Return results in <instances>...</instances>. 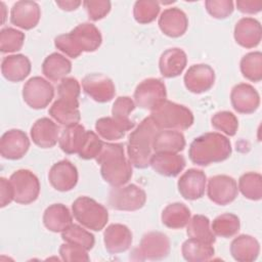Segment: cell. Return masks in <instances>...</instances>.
Wrapping results in <instances>:
<instances>
[{"mask_svg":"<svg viewBox=\"0 0 262 262\" xmlns=\"http://www.w3.org/2000/svg\"><path fill=\"white\" fill-rule=\"evenodd\" d=\"M183 81L188 91L195 94L204 93L213 87L215 83V72L206 63L192 64L186 71Z\"/></svg>","mask_w":262,"mask_h":262,"instance_id":"14","label":"cell"},{"mask_svg":"<svg viewBox=\"0 0 262 262\" xmlns=\"http://www.w3.org/2000/svg\"><path fill=\"white\" fill-rule=\"evenodd\" d=\"M146 202L145 191L136 184L114 187L108 193L110 207L118 211H137Z\"/></svg>","mask_w":262,"mask_h":262,"instance_id":"8","label":"cell"},{"mask_svg":"<svg viewBox=\"0 0 262 262\" xmlns=\"http://www.w3.org/2000/svg\"><path fill=\"white\" fill-rule=\"evenodd\" d=\"M181 253L188 262H204L213 258L215 250L210 244L189 237L182 244Z\"/></svg>","mask_w":262,"mask_h":262,"instance_id":"35","label":"cell"},{"mask_svg":"<svg viewBox=\"0 0 262 262\" xmlns=\"http://www.w3.org/2000/svg\"><path fill=\"white\" fill-rule=\"evenodd\" d=\"M150 118L160 130H186L194 121L188 107L167 99L150 112Z\"/></svg>","mask_w":262,"mask_h":262,"instance_id":"5","label":"cell"},{"mask_svg":"<svg viewBox=\"0 0 262 262\" xmlns=\"http://www.w3.org/2000/svg\"><path fill=\"white\" fill-rule=\"evenodd\" d=\"M159 131L158 126L148 117L143 119L130 133L127 142V154L132 166L138 169L149 166L154 138Z\"/></svg>","mask_w":262,"mask_h":262,"instance_id":"4","label":"cell"},{"mask_svg":"<svg viewBox=\"0 0 262 262\" xmlns=\"http://www.w3.org/2000/svg\"><path fill=\"white\" fill-rule=\"evenodd\" d=\"M186 233L188 237L206 244L213 245L216 242L215 234L210 227V220L205 215H194L190 217L186 225Z\"/></svg>","mask_w":262,"mask_h":262,"instance_id":"36","label":"cell"},{"mask_svg":"<svg viewBox=\"0 0 262 262\" xmlns=\"http://www.w3.org/2000/svg\"><path fill=\"white\" fill-rule=\"evenodd\" d=\"M41 17V9L37 2L20 0L13 4L10 11V21L12 25L23 29L31 30L35 28Z\"/></svg>","mask_w":262,"mask_h":262,"instance_id":"18","label":"cell"},{"mask_svg":"<svg viewBox=\"0 0 262 262\" xmlns=\"http://www.w3.org/2000/svg\"><path fill=\"white\" fill-rule=\"evenodd\" d=\"M238 190L251 201H259L262 198V176L256 172H247L238 179Z\"/></svg>","mask_w":262,"mask_h":262,"instance_id":"38","label":"cell"},{"mask_svg":"<svg viewBox=\"0 0 262 262\" xmlns=\"http://www.w3.org/2000/svg\"><path fill=\"white\" fill-rule=\"evenodd\" d=\"M31 138L41 148L53 147L59 139V128L49 118L38 119L31 127Z\"/></svg>","mask_w":262,"mask_h":262,"instance_id":"23","label":"cell"},{"mask_svg":"<svg viewBox=\"0 0 262 262\" xmlns=\"http://www.w3.org/2000/svg\"><path fill=\"white\" fill-rule=\"evenodd\" d=\"M241 72L243 76L252 82L262 80V53L260 51L249 52L241 59Z\"/></svg>","mask_w":262,"mask_h":262,"instance_id":"39","label":"cell"},{"mask_svg":"<svg viewBox=\"0 0 262 262\" xmlns=\"http://www.w3.org/2000/svg\"><path fill=\"white\" fill-rule=\"evenodd\" d=\"M50 117L62 126H71L79 123L81 119L79 101L57 98L48 111Z\"/></svg>","mask_w":262,"mask_h":262,"instance_id":"28","label":"cell"},{"mask_svg":"<svg viewBox=\"0 0 262 262\" xmlns=\"http://www.w3.org/2000/svg\"><path fill=\"white\" fill-rule=\"evenodd\" d=\"M61 238L63 242L78 245L87 251H90L95 243L94 235L78 224H71L63 230L61 232Z\"/></svg>","mask_w":262,"mask_h":262,"instance_id":"40","label":"cell"},{"mask_svg":"<svg viewBox=\"0 0 262 262\" xmlns=\"http://www.w3.org/2000/svg\"><path fill=\"white\" fill-rule=\"evenodd\" d=\"M80 91H81V88L78 80L72 77L64 78L63 80L60 81V83L57 86L58 98L78 101Z\"/></svg>","mask_w":262,"mask_h":262,"instance_id":"49","label":"cell"},{"mask_svg":"<svg viewBox=\"0 0 262 262\" xmlns=\"http://www.w3.org/2000/svg\"><path fill=\"white\" fill-rule=\"evenodd\" d=\"M206 10L214 18L223 19L228 17L234 9L231 0H207L205 2Z\"/></svg>","mask_w":262,"mask_h":262,"instance_id":"46","label":"cell"},{"mask_svg":"<svg viewBox=\"0 0 262 262\" xmlns=\"http://www.w3.org/2000/svg\"><path fill=\"white\" fill-rule=\"evenodd\" d=\"M170 253V239L160 231H149L141 237L137 248L133 250L130 258L133 260H162Z\"/></svg>","mask_w":262,"mask_h":262,"instance_id":"7","label":"cell"},{"mask_svg":"<svg viewBox=\"0 0 262 262\" xmlns=\"http://www.w3.org/2000/svg\"><path fill=\"white\" fill-rule=\"evenodd\" d=\"M83 5L88 17L93 21L102 19L111 11V2L107 0H85Z\"/></svg>","mask_w":262,"mask_h":262,"instance_id":"47","label":"cell"},{"mask_svg":"<svg viewBox=\"0 0 262 262\" xmlns=\"http://www.w3.org/2000/svg\"><path fill=\"white\" fill-rule=\"evenodd\" d=\"M241 228L239 218L232 213H224L217 216L211 225V229L215 236L224 238L235 235Z\"/></svg>","mask_w":262,"mask_h":262,"instance_id":"37","label":"cell"},{"mask_svg":"<svg viewBox=\"0 0 262 262\" xmlns=\"http://www.w3.org/2000/svg\"><path fill=\"white\" fill-rule=\"evenodd\" d=\"M162 223L172 229H180L187 225L190 219V210L182 203H172L162 212Z\"/></svg>","mask_w":262,"mask_h":262,"instance_id":"34","label":"cell"},{"mask_svg":"<svg viewBox=\"0 0 262 262\" xmlns=\"http://www.w3.org/2000/svg\"><path fill=\"white\" fill-rule=\"evenodd\" d=\"M82 88L88 96L100 103L111 101L116 94V87L113 80L99 73L85 76L82 80Z\"/></svg>","mask_w":262,"mask_h":262,"instance_id":"13","label":"cell"},{"mask_svg":"<svg viewBox=\"0 0 262 262\" xmlns=\"http://www.w3.org/2000/svg\"><path fill=\"white\" fill-rule=\"evenodd\" d=\"M167 99L165 83L157 78L141 81L134 91V102L143 110L154 111Z\"/></svg>","mask_w":262,"mask_h":262,"instance_id":"10","label":"cell"},{"mask_svg":"<svg viewBox=\"0 0 262 262\" xmlns=\"http://www.w3.org/2000/svg\"><path fill=\"white\" fill-rule=\"evenodd\" d=\"M25 34L13 28H4L0 31V51L2 53L15 52L21 49Z\"/></svg>","mask_w":262,"mask_h":262,"instance_id":"42","label":"cell"},{"mask_svg":"<svg viewBox=\"0 0 262 262\" xmlns=\"http://www.w3.org/2000/svg\"><path fill=\"white\" fill-rule=\"evenodd\" d=\"M86 136L87 130L83 125L77 123L71 126H67L59 136V147L63 152L68 155L79 154L84 145Z\"/></svg>","mask_w":262,"mask_h":262,"instance_id":"31","label":"cell"},{"mask_svg":"<svg viewBox=\"0 0 262 262\" xmlns=\"http://www.w3.org/2000/svg\"><path fill=\"white\" fill-rule=\"evenodd\" d=\"M31 61L24 54H12L3 57L1 62L2 76L10 82H20L31 73Z\"/></svg>","mask_w":262,"mask_h":262,"instance_id":"25","label":"cell"},{"mask_svg":"<svg viewBox=\"0 0 262 262\" xmlns=\"http://www.w3.org/2000/svg\"><path fill=\"white\" fill-rule=\"evenodd\" d=\"M56 4L62 10L73 11L76 10L82 4V2L79 0H57Z\"/></svg>","mask_w":262,"mask_h":262,"instance_id":"52","label":"cell"},{"mask_svg":"<svg viewBox=\"0 0 262 262\" xmlns=\"http://www.w3.org/2000/svg\"><path fill=\"white\" fill-rule=\"evenodd\" d=\"M30 147L28 135L19 129L6 131L0 139V155L7 160L21 159Z\"/></svg>","mask_w":262,"mask_h":262,"instance_id":"15","label":"cell"},{"mask_svg":"<svg viewBox=\"0 0 262 262\" xmlns=\"http://www.w3.org/2000/svg\"><path fill=\"white\" fill-rule=\"evenodd\" d=\"M9 181L13 188L15 203L29 205L38 199L40 182L32 171L27 169L16 170L11 174Z\"/></svg>","mask_w":262,"mask_h":262,"instance_id":"9","label":"cell"},{"mask_svg":"<svg viewBox=\"0 0 262 262\" xmlns=\"http://www.w3.org/2000/svg\"><path fill=\"white\" fill-rule=\"evenodd\" d=\"M212 126L228 136H234L238 128V120L234 114L228 111L218 112L211 118Z\"/></svg>","mask_w":262,"mask_h":262,"instance_id":"43","label":"cell"},{"mask_svg":"<svg viewBox=\"0 0 262 262\" xmlns=\"http://www.w3.org/2000/svg\"><path fill=\"white\" fill-rule=\"evenodd\" d=\"M136 104L129 96H119L112 107V115L114 118L121 121H129V115L135 110Z\"/></svg>","mask_w":262,"mask_h":262,"instance_id":"48","label":"cell"},{"mask_svg":"<svg viewBox=\"0 0 262 262\" xmlns=\"http://www.w3.org/2000/svg\"><path fill=\"white\" fill-rule=\"evenodd\" d=\"M149 166L158 174L166 177H176L185 167V159L176 152H155Z\"/></svg>","mask_w":262,"mask_h":262,"instance_id":"24","label":"cell"},{"mask_svg":"<svg viewBox=\"0 0 262 262\" xmlns=\"http://www.w3.org/2000/svg\"><path fill=\"white\" fill-rule=\"evenodd\" d=\"M237 193V183L228 175H215L208 180V198L217 205L225 206L232 203L236 199Z\"/></svg>","mask_w":262,"mask_h":262,"instance_id":"12","label":"cell"},{"mask_svg":"<svg viewBox=\"0 0 262 262\" xmlns=\"http://www.w3.org/2000/svg\"><path fill=\"white\" fill-rule=\"evenodd\" d=\"M186 63L187 56L181 48H169L160 56V73L165 78H175L183 72Z\"/></svg>","mask_w":262,"mask_h":262,"instance_id":"26","label":"cell"},{"mask_svg":"<svg viewBox=\"0 0 262 262\" xmlns=\"http://www.w3.org/2000/svg\"><path fill=\"white\" fill-rule=\"evenodd\" d=\"M259 253V242L249 234H241L230 244V254L238 262H252L258 258Z\"/></svg>","mask_w":262,"mask_h":262,"instance_id":"29","label":"cell"},{"mask_svg":"<svg viewBox=\"0 0 262 262\" xmlns=\"http://www.w3.org/2000/svg\"><path fill=\"white\" fill-rule=\"evenodd\" d=\"M132 232L124 224H110L103 232L104 248L110 254L126 252L132 244Z\"/></svg>","mask_w":262,"mask_h":262,"instance_id":"20","label":"cell"},{"mask_svg":"<svg viewBox=\"0 0 262 262\" xmlns=\"http://www.w3.org/2000/svg\"><path fill=\"white\" fill-rule=\"evenodd\" d=\"M74 218L85 228L100 231L108 221V212L104 206L89 196H79L72 204Z\"/></svg>","mask_w":262,"mask_h":262,"instance_id":"6","label":"cell"},{"mask_svg":"<svg viewBox=\"0 0 262 262\" xmlns=\"http://www.w3.org/2000/svg\"><path fill=\"white\" fill-rule=\"evenodd\" d=\"M159 28L162 33L171 38L184 35L188 27V18L183 10L178 7L165 9L159 17Z\"/></svg>","mask_w":262,"mask_h":262,"instance_id":"21","label":"cell"},{"mask_svg":"<svg viewBox=\"0 0 262 262\" xmlns=\"http://www.w3.org/2000/svg\"><path fill=\"white\" fill-rule=\"evenodd\" d=\"M233 36L235 42L242 47L254 48L261 41V24L254 17H243L235 24Z\"/></svg>","mask_w":262,"mask_h":262,"instance_id":"22","label":"cell"},{"mask_svg":"<svg viewBox=\"0 0 262 262\" xmlns=\"http://www.w3.org/2000/svg\"><path fill=\"white\" fill-rule=\"evenodd\" d=\"M14 201L13 188L10 181L4 177L0 178V207L4 208Z\"/></svg>","mask_w":262,"mask_h":262,"instance_id":"50","label":"cell"},{"mask_svg":"<svg viewBox=\"0 0 262 262\" xmlns=\"http://www.w3.org/2000/svg\"><path fill=\"white\" fill-rule=\"evenodd\" d=\"M103 144L104 142L99 138V136L95 132L87 130L86 140L78 155L83 160L96 159V157L101 151Z\"/></svg>","mask_w":262,"mask_h":262,"instance_id":"44","label":"cell"},{"mask_svg":"<svg viewBox=\"0 0 262 262\" xmlns=\"http://www.w3.org/2000/svg\"><path fill=\"white\" fill-rule=\"evenodd\" d=\"M51 186L58 191H70L78 182V170L68 160H61L52 165L48 173Z\"/></svg>","mask_w":262,"mask_h":262,"instance_id":"16","label":"cell"},{"mask_svg":"<svg viewBox=\"0 0 262 262\" xmlns=\"http://www.w3.org/2000/svg\"><path fill=\"white\" fill-rule=\"evenodd\" d=\"M59 255L67 262H87L90 260L88 251L78 245L64 242L59 247Z\"/></svg>","mask_w":262,"mask_h":262,"instance_id":"45","label":"cell"},{"mask_svg":"<svg viewBox=\"0 0 262 262\" xmlns=\"http://www.w3.org/2000/svg\"><path fill=\"white\" fill-rule=\"evenodd\" d=\"M133 121H121L114 117H103L95 122V131L101 138L113 141L121 139L134 128Z\"/></svg>","mask_w":262,"mask_h":262,"instance_id":"27","label":"cell"},{"mask_svg":"<svg viewBox=\"0 0 262 262\" xmlns=\"http://www.w3.org/2000/svg\"><path fill=\"white\" fill-rule=\"evenodd\" d=\"M230 155V140L218 132H207L194 138L188 149L191 163L202 167L225 161Z\"/></svg>","mask_w":262,"mask_h":262,"instance_id":"2","label":"cell"},{"mask_svg":"<svg viewBox=\"0 0 262 262\" xmlns=\"http://www.w3.org/2000/svg\"><path fill=\"white\" fill-rule=\"evenodd\" d=\"M95 161L100 165L102 178L113 187L125 185L132 177V165L121 143H104Z\"/></svg>","mask_w":262,"mask_h":262,"instance_id":"1","label":"cell"},{"mask_svg":"<svg viewBox=\"0 0 262 262\" xmlns=\"http://www.w3.org/2000/svg\"><path fill=\"white\" fill-rule=\"evenodd\" d=\"M206 184L207 177L205 172L200 169L191 168L180 176L177 182V187L183 199L194 201L204 195Z\"/></svg>","mask_w":262,"mask_h":262,"instance_id":"17","label":"cell"},{"mask_svg":"<svg viewBox=\"0 0 262 262\" xmlns=\"http://www.w3.org/2000/svg\"><path fill=\"white\" fill-rule=\"evenodd\" d=\"M235 4L241 12L247 14H256L262 9L261 0H237Z\"/></svg>","mask_w":262,"mask_h":262,"instance_id":"51","label":"cell"},{"mask_svg":"<svg viewBox=\"0 0 262 262\" xmlns=\"http://www.w3.org/2000/svg\"><path fill=\"white\" fill-rule=\"evenodd\" d=\"M53 96L54 88L51 83L39 76L30 78L23 87L24 101L34 110L45 108Z\"/></svg>","mask_w":262,"mask_h":262,"instance_id":"11","label":"cell"},{"mask_svg":"<svg viewBox=\"0 0 262 262\" xmlns=\"http://www.w3.org/2000/svg\"><path fill=\"white\" fill-rule=\"evenodd\" d=\"M184 135L178 130H160L152 142L155 152H176L183 150L185 147Z\"/></svg>","mask_w":262,"mask_h":262,"instance_id":"32","label":"cell"},{"mask_svg":"<svg viewBox=\"0 0 262 262\" xmlns=\"http://www.w3.org/2000/svg\"><path fill=\"white\" fill-rule=\"evenodd\" d=\"M102 42L100 31L91 23H83L70 33L58 35L54 39L57 49L72 58H77L82 52L97 50Z\"/></svg>","mask_w":262,"mask_h":262,"instance_id":"3","label":"cell"},{"mask_svg":"<svg viewBox=\"0 0 262 262\" xmlns=\"http://www.w3.org/2000/svg\"><path fill=\"white\" fill-rule=\"evenodd\" d=\"M160 3L155 0H138L133 7L134 19L142 25L154 21L160 12Z\"/></svg>","mask_w":262,"mask_h":262,"instance_id":"41","label":"cell"},{"mask_svg":"<svg viewBox=\"0 0 262 262\" xmlns=\"http://www.w3.org/2000/svg\"><path fill=\"white\" fill-rule=\"evenodd\" d=\"M73 217L63 204H52L43 213V224L52 232H62L71 224Z\"/></svg>","mask_w":262,"mask_h":262,"instance_id":"30","label":"cell"},{"mask_svg":"<svg viewBox=\"0 0 262 262\" xmlns=\"http://www.w3.org/2000/svg\"><path fill=\"white\" fill-rule=\"evenodd\" d=\"M230 102L235 112L248 115L258 110L260 105V95L252 85L239 83L231 90Z\"/></svg>","mask_w":262,"mask_h":262,"instance_id":"19","label":"cell"},{"mask_svg":"<svg viewBox=\"0 0 262 262\" xmlns=\"http://www.w3.org/2000/svg\"><path fill=\"white\" fill-rule=\"evenodd\" d=\"M72 71V62L63 55L53 52L45 57L42 63L43 75L52 82H58L67 78Z\"/></svg>","mask_w":262,"mask_h":262,"instance_id":"33","label":"cell"}]
</instances>
